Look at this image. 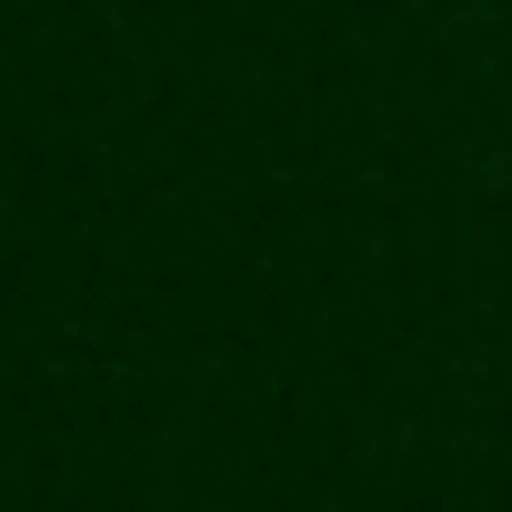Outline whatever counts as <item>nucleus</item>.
Listing matches in <instances>:
<instances>
[]
</instances>
